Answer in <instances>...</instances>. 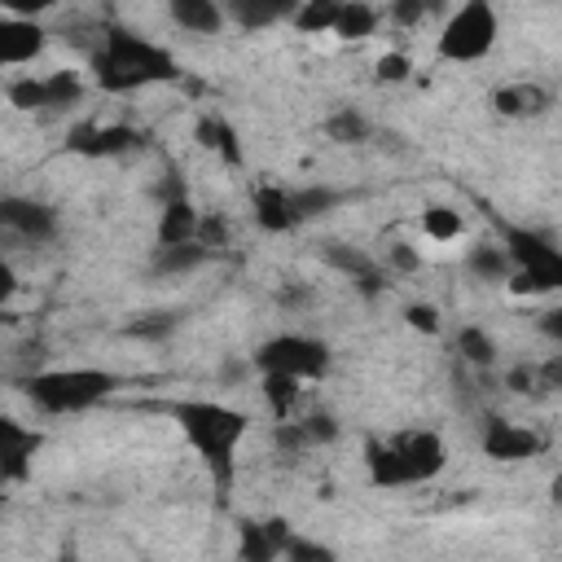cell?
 Masks as SVG:
<instances>
[{"label":"cell","mask_w":562,"mask_h":562,"mask_svg":"<svg viewBox=\"0 0 562 562\" xmlns=\"http://www.w3.org/2000/svg\"><path fill=\"white\" fill-rule=\"evenodd\" d=\"M211 255H215V250H211V246H202L198 237H193V241L154 246V255H149V272H154V277H184V272L202 268Z\"/></svg>","instance_id":"cell-19"},{"label":"cell","mask_w":562,"mask_h":562,"mask_svg":"<svg viewBox=\"0 0 562 562\" xmlns=\"http://www.w3.org/2000/svg\"><path fill=\"white\" fill-rule=\"evenodd\" d=\"M167 13L189 35H220L224 26V0H167Z\"/></svg>","instance_id":"cell-20"},{"label":"cell","mask_w":562,"mask_h":562,"mask_svg":"<svg viewBox=\"0 0 562 562\" xmlns=\"http://www.w3.org/2000/svg\"><path fill=\"white\" fill-rule=\"evenodd\" d=\"M281 558H290V562H334L338 553H334L329 544H321V540H307V536H294V531H290Z\"/></svg>","instance_id":"cell-33"},{"label":"cell","mask_w":562,"mask_h":562,"mask_svg":"<svg viewBox=\"0 0 562 562\" xmlns=\"http://www.w3.org/2000/svg\"><path fill=\"white\" fill-rule=\"evenodd\" d=\"M501 18L492 0H461L457 13L439 31V57L443 61H479L496 48Z\"/></svg>","instance_id":"cell-6"},{"label":"cell","mask_w":562,"mask_h":562,"mask_svg":"<svg viewBox=\"0 0 562 562\" xmlns=\"http://www.w3.org/2000/svg\"><path fill=\"white\" fill-rule=\"evenodd\" d=\"M386 268H395V272H422V255L408 241H391L386 246Z\"/></svg>","instance_id":"cell-35"},{"label":"cell","mask_w":562,"mask_h":562,"mask_svg":"<svg viewBox=\"0 0 562 562\" xmlns=\"http://www.w3.org/2000/svg\"><path fill=\"white\" fill-rule=\"evenodd\" d=\"M461 228H465V220H461L457 206L430 202V206L422 211V233H426L430 241H452V237H461Z\"/></svg>","instance_id":"cell-30"},{"label":"cell","mask_w":562,"mask_h":562,"mask_svg":"<svg viewBox=\"0 0 562 562\" xmlns=\"http://www.w3.org/2000/svg\"><path fill=\"white\" fill-rule=\"evenodd\" d=\"M443 4H448V0H391L386 13H391L395 26H422V22H426L430 13H439Z\"/></svg>","instance_id":"cell-32"},{"label":"cell","mask_w":562,"mask_h":562,"mask_svg":"<svg viewBox=\"0 0 562 562\" xmlns=\"http://www.w3.org/2000/svg\"><path fill=\"white\" fill-rule=\"evenodd\" d=\"M303 0H224V13L241 31H268L277 22H290Z\"/></svg>","instance_id":"cell-18"},{"label":"cell","mask_w":562,"mask_h":562,"mask_svg":"<svg viewBox=\"0 0 562 562\" xmlns=\"http://www.w3.org/2000/svg\"><path fill=\"white\" fill-rule=\"evenodd\" d=\"M549 496H553V505H562V474H553V483H549Z\"/></svg>","instance_id":"cell-43"},{"label":"cell","mask_w":562,"mask_h":562,"mask_svg":"<svg viewBox=\"0 0 562 562\" xmlns=\"http://www.w3.org/2000/svg\"><path fill=\"white\" fill-rule=\"evenodd\" d=\"M0 228L26 246H48L57 237V211L48 202H35V198H0Z\"/></svg>","instance_id":"cell-9"},{"label":"cell","mask_w":562,"mask_h":562,"mask_svg":"<svg viewBox=\"0 0 562 562\" xmlns=\"http://www.w3.org/2000/svg\"><path fill=\"white\" fill-rule=\"evenodd\" d=\"M4 97L18 110H70V105L83 101V79L75 70H53L44 79L26 75V79H13L4 88Z\"/></svg>","instance_id":"cell-8"},{"label":"cell","mask_w":562,"mask_h":562,"mask_svg":"<svg viewBox=\"0 0 562 562\" xmlns=\"http://www.w3.org/2000/svg\"><path fill=\"white\" fill-rule=\"evenodd\" d=\"M496 224V241L509 250L514 272H509V290L514 294H553L562 290V246H553L544 233L509 224V220H492Z\"/></svg>","instance_id":"cell-5"},{"label":"cell","mask_w":562,"mask_h":562,"mask_svg":"<svg viewBox=\"0 0 562 562\" xmlns=\"http://www.w3.org/2000/svg\"><path fill=\"white\" fill-rule=\"evenodd\" d=\"M378 79H382V83L408 79V57H404V53H382V57H378Z\"/></svg>","instance_id":"cell-38"},{"label":"cell","mask_w":562,"mask_h":562,"mask_svg":"<svg viewBox=\"0 0 562 562\" xmlns=\"http://www.w3.org/2000/svg\"><path fill=\"white\" fill-rule=\"evenodd\" d=\"M540 334H544V338H553V342H562V307L540 312Z\"/></svg>","instance_id":"cell-42"},{"label":"cell","mask_w":562,"mask_h":562,"mask_svg":"<svg viewBox=\"0 0 562 562\" xmlns=\"http://www.w3.org/2000/svg\"><path fill=\"white\" fill-rule=\"evenodd\" d=\"M140 145V132L127 123H79L66 136V149L79 158H119Z\"/></svg>","instance_id":"cell-11"},{"label":"cell","mask_w":562,"mask_h":562,"mask_svg":"<svg viewBox=\"0 0 562 562\" xmlns=\"http://www.w3.org/2000/svg\"><path fill=\"white\" fill-rule=\"evenodd\" d=\"M457 356L474 369H492L496 364V338L479 325H465V329H457Z\"/></svg>","instance_id":"cell-28"},{"label":"cell","mask_w":562,"mask_h":562,"mask_svg":"<svg viewBox=\"0 0 562 562\" xmlns=\"http://www.w3.org/2000/svg\"><path fill=\"white\" fill-rule=\"evenodd\" d=\"M329 347L312 334H272L255 347V369L259 373H294L303 382H316L329 373Z\"/></svg>","instance_id":"cell-7"},{"label":"cell","mask_w":562,"mask_h":562,"mask_svg":"<svg viewBox=\"0 0 562 562\" xmlns=\"http://www.w3.org/2000/svg\"><path fill=\"white\" fill-rule=\"evenodd\" d=\"M167 413L180 426V435L189 439V448L202 457V465L211 470L215 492L228 496L233 479H237V443L250 430L246 413H237L220 400H171Z\"/></svg>","instance_id":"cell-2"},{"label":"cell","mask_w":562,"mask_h":562,"mask_svg":"<svg viewBox=\"0 0 562 562\" xmlns=\"http://www.w3.org/2000/svg\"><path fill=\"white\" fill-rule=\"evenodd\" d=\"M549 105H553V92H549L544 83H531V79L501 83V88L492 92V110L505 114V119H540Z\"/></svg>","instance_id":"cell-17"},{"label":"cell","mask_w":562,"mask_h":562,"mask_svg":"<svg viewBox=\"0 0 562 562\" xmlns=\"http://www.w3.org/2000/svg\"><path fill=\"white\" fill-rule=\"evenodd\" d=\"M285 540H290L285 518H246L237 531V558L241 562H272V558H281Z\"/></svg>","instance_id":"cell-15"},{"label":"cell","mask_w":562,"mask_h":562,"mask_svg":"<svg viewBox=\"0 0 562 562\" xmlns=\"http://www.w3.org/2000/svg\"><path fill=\"white\" fill-rule=\"evenodd\" d=\"M540 386L562 391V351H558V356H549V360L540 364Z\"/></svg>","instance_id":"cell-41"},{"label":"cell","mask_w":562,"mask_h":562,"mask_svg":"<svg viewBox=\"0 0 562 562\" xmlns=\"http://www.w3.org/2000/svg\"><path fill=\"white\" fill-rule=\"evenodd\" d=\"M114 386H119V378L110 369H88V364H75V369H40V373L22 378V395L40 413H53V417L88 413L101 400H110Z\"/></svg>","instance_id":"cell-4"},{"label":"cell","mask_w":562,"mask_h":562,"mask_svg":"<svg viewBox=\"0 0 562 562\" xmlns=\"http://www.w3.org/2000/svg\"><path fill=\"white\" fill-rule=\"evenodd\" d=\"M88 70H92V83L110 97H127V92H140V88H158V83H180L184 70L176 61L171 48L110 22L101 31V44L92 48L88 57Z\"/></svg>","instance_id":"cell-1"},{"label":"cell","mask_w":562,"mask_h":562,"mask_svg":"<svg viewBox=\"0 0 562 562\" xmlns=\"http://www.w3.org/2000/svg\"><path fill=\"white\" fill-rule=\"evenodd\" d=\"M404 321H408L413 329H422V334H439V312H435L430 303H408V307H404Z\"/></svg>","instance_id":"cell-37"},{"label":"cell","mask_w":562,"mask_h":562,"mask_svg":"<svg viewBox=\"0 0 562 562\" xmlns=\"http://www.w3.org/2000/svg\"><path fill=\"white\" fill-rule=\"evenodd\" d=\"M176 325H180V312H145L140 321H127L123 334H127V338H149V342H158V338L176 334Z\"/></svg>","instance_id":"cell-31"},{"label":"cell","mask_w":562,"mask_h":562,"mask_svg":"<svg viewBox=\"0 0 562 562\" xmlns=\"http://www.w3.org/2000/svg\"><path fill=\"white\" fill-rule=\"evenodd\" d=\"M299 382H303V378H294V373H263V400H268L272 417H290V413H294V404H299V395H303Z\"/></svg>","instance_id":"cell-29"},{"label":"cell","mask_w":562,"mask_h":562,"mask_svg":"<svg viewBox=\"0 0 562 562\" xmlns=\"http://www.w3.org/2000/svg\"><path fill=\"white\" fill-rule=\"evenodd\" d=\"M0 443H4V448H0V479H4V483H26L44 435H40V430H26L18 417H4V422H0Z\"/></svg>","instance_id":"cell-12"},{"label":"cell","mask_w":562,"mask_h":562,"mask_svg":"<svg viewBox=\"0 0 562 562\" xmlns=\"http://www.w3.org/2000/svg\"><path fill=\"white\" fill-rule=\"evenodd\" d=\"M303 430H307V439H312V443H329V439L338 435V422H334L325 408H316V413H307V417H303Z\"/></svg>","instance_id":"cell-36"},{"label":"cell","mask_w":562,"mask_h":562,"mask_svg":"<svg viewBox=\"0 0 562 562\" xmlns=\"http://www.w3.org/2000/svg\"><path fill=\"white\" fill-rule=\"evenodd\" d=\"M48 44V31L40 26V18H4L0 22V61L4 66H26L44 53Z\"/></svg>","instance_id":"cell-16"},{"label":"cell","mask_w":562,"mask_h":562,"mask_svg":"<svg viewBox=\"0 0 562 562\" xmlns=\"http://www.w3.org/2000/svg\"><path fill=\"white\" fill-rule=\"evenodd\" d=\"M294 193V206H299V220H321L329 211H338L342 202H351L356 193L351 189H334V184H303V189H290Z\"/></svg>","instance_id":"cell-24"},{"label":"cell","mask_w":562,"mask_h":562,"mask_svg":"<svg viewBox=\"0 0 562 562\" xmlns=\"http://www.w3.org/2000/svg\"><path fill=\"white\" fill-rule=\"evenodd\" d=\"M448 448L435 430H404L391 439L369 435L364 439V470L373 487H408V483H426L443 470Z\"/></svg>","instance_id":"cell-3"},{"label":"cell","mask_w":562,"mask_h":562,"mask_svg":"<svg viewBox=\"0 0 562 562\" xmlns=\"http://www.w3.org/2000/svg\"><path fill=\"white\" fill-rule=\"evenodd\" d=\"M378 22H382V13H378L373 4H364V0H342V13H338V22H334V35L347 40V44H356V40H369V35L378 31Z\"/></svg>","instance_id":"cell-26"},{"label":"cell","mask_w":562,"mask_h":562,"mask_svg":"<svg viewBox=\"0 0 562 562\" xmlns=\"http://www.w3.org/2000/svg\"><path fill=\"white\" fill-rule=\"evenodd\" d=\"M198 224L202 215L193 211V202L180 193V198H167L162 202V215H158V246H171V241H193L198 237Z\"/></svg>","instance_id":"cell-22"},{"label":"cell","mask_w":562,"mask_h":562,"mask_svg":"<svg viewBox=\"0 0 562 562\" xmlns=\"http://www.w3.org/2000/svg\"><path fill=\"white\" fill-rule=\"evenodd\" d=\"M465 268H470V277H479V281H509L514 259H509V250H505L501 241H479V246H470Z\"/></svg>","instance_id":"cell-25"},{"label":"cell","mask_w":562,"mask_h":562,"mask_svg":"<svg viewBox=\"0 0 562 562\" xmlns=\"http://www.w3.org/2000/svg\"><path fill=\"white\" fill-rule=\"evenodd\" d=\"M193 136H198L202 149L220 154L228 167H241V162H246V149H241V140H237V127H233L224 114H202L198 127H193Z\"/></svg>","instance_id":"cell-21"},{"label":"cell","mask_w":562,"mask_h":562,"mask_svg":"<svg viewBox=\"0 0 562 562\" xmlns=\"http://www.w3.org/2000/svg\"><path fill=\"white\" fill-rule=\"evenodd\" d=\"M338 13H342V0H303L290 22L299 35H325V31H334Z\"/></svg>","instance_id":"cell-27"},{"label":"cell","mask_w":562,"mask_h":562,"mask_svg":"<svg viewBox=\"0 0 562 562\" xmlns=\"http://www.w3.org/2000/svg\"><path fill=\"white\" fill-rule=\"evenodd\" d=\"M325 263L334 268V272H342L369 303L391 285V268L386 263H378L369 250H356V246H342V241H325Z\"/></svg>","instance_id":"cell-10"},{"label":"cell","mask_w":562,"mask_h":562,"mask_svg":"<svg viewBox=\"0 0 562 562\" xmlns=\"http://www.w3.org/2000/svg\"><path fill=\"white\" fill-rule=\"evenodd\" d=\"M250 211H255V224L263 233H294V228H303L294 193L285 184H255L250 189Z\"/></svg>","instance_id":"cell-14"},{"label":"cell","mask_w":562,"mask_h":562,"mask_svg":"<svg viewBox=\"0 0 562 562\" xmlns=\"http://www.w3.org/2000/svg\"><path fill=\"white\" fill-rule=\"evenodd\" d=\"M0 4H4V13H13V18H40V13L57 9L61 0H0Z\"/></svg>","instance_id":"cell-40"},{"label":"cell","mask_w":562,"mask_h":562,"mask_svg":"<svg viewBox=\"0 0 562 562\" xmlns=\"http://www.w3.org/2000/svg\"><path fill=\"white\" fill-rule=\"evenodd\" d=\"M198 241L211 246V250H224V246H228V220H224V215H202Z\"/></svg>","instance_id":"cell-34"},{"label":"cell","mask_w":562,"mask_h":562,"mask_svg":"<svg viewBox=\"0 0 562 562\" xmlns=\"http://www.w3.org/2000/svg\"><path fill=\"white\" fill-rule=\"evenodd\" d=\"M544 439L518 422H505V417H487L483 426V452L492 461H527V457H540Z\"/></svg>","instance_id":"cell-13"},{"label":"cell","mask_w":562,"mask_h":562,"mask_svg":"<svg viewBox=\"0 0 562 562\" xmlns=\"http://www.w3.org/2000/svg\"><path fill=\"white\" fill-rule=\"evenodd\" d=\"M321 132H325L334 145H369V140H373V123H369L360 110H351V105H338L334 114H325Z\"/></svg>","instance_id":"cell-23"},{"label":"cell","mask_w":562,"mask_h":562,"mask_svg":"<svg viewBox=\"0 0 562 562\" xmlns=\"http://www.w3.org/2000/svg\"><path fill=\"white\" fill-rule=\"evenodd\" d=\"M505 386H509V391H518V395L540 391V369H531V364H514V369L505 373Z\"/></svg>","instance_id":"cell-39"}]
</instances>
